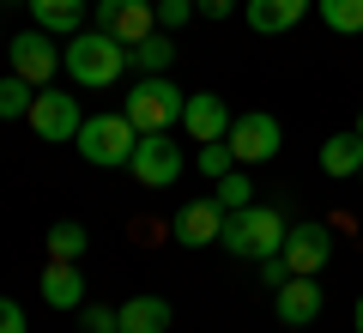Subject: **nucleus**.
I'll return each mask as SVG.
<instances>
[{
	"label": "nucleus",
	"mask_w": 363,
	"mask_h": 333,
	"mask_svg": "<svg viewBox=\"0 0 363 333\" xmlns=\"http://www.w3.org/2000/svg\"><path fill=\"white\" fill-rule=\"evenodd\" d=\"M61 61H67V73H73V85L104 91V85H116V79L128 73V43L109 37V31H79V37H67Z\"/></svg>",
	"instance_id": "f257e3e1"
},
{
	"label": "nucleus",
	"mask_w": 363,
	"mask_h": 333,
	"mask_svg": "<svg viewBox=\"0 0 363 333\" xmlns=\"http://www.w3.org/2000/svg\"><path fill=\"white\" fill-rule=\"evenodd\" d=\"M30 103H37V85H30V79H18V73L0 79V121H25Z\"/></svg>",
	"instance_id": "aec40b11"
},
{
	"label": "nucleus",
	"mask_w": 363,
	"mask_h": 333,
	"mask_svg": "<svg viewBox=\"0 0 363 333\" xmlns=\"http://www.w3.org/2000/svg\"><path fill=\"white\" fill-rule=\"evenodd\" d=\"M357 140H363V109H357Z\"/></svg>",
	"instance_id": "7c9ffc66"
},
{
	"label": "nucleus",
	"mask_w": 363,
	"mask_h": 333,
	"mask_svg": "<svg viewBox=\"0 0 363 333\" xmlns=\"http://www.w3.org/2000/svg\"><path fill=\"white\" fill-rule=\"evenodd\" d=\"M260 267V285H267V291H279V285L291 279V267H285V255H267V261H255Z\"/></svg>",
	"instance_id": "bb28decb"
},
{
	"label": "nucleus",
	"mask_w": 363,
	"mask_h": 333,
	"mask_svg": "<svg viewBox=\"0 0 363 333\" xmlns=\"http://www.w3.org/2000/svg\"><path fill=\"white\" fill-rule=\"evenodd\" d=\"M152 6H157V31H182L188 18L200 13L194 0H152Z\"/></svg>",
	"instance_id": "393cba45"
},
{
	"label": "nucleus",
	"mask_w": 363,
	"mask_h": 333,
	"mask_svg": "<svg viewBox=\"0 0 363 333\" xmlns=\"http://www.w3.org/2000/svg\"><path fill=\"white\" fill-rule=\"evenodd\" d=\"M30 133L37 140H49V146H73L79 140V128H85V116H79V97H67V91H55V85H43L37 91V103H30Z\"/></svg>",
	"instance_id": "39448f33"
},
{
	"label": "nucleus",
	"mask_w": 363,
	"mask_h": 333,
	"mask_svg": "<svg viewBox=\"0 0 363 333\" xmlns=\"http://www.w3.org/2000/svg\"><path fill=\"white\" fill-rule=\"evenodd\" d=\"M79 255H85V224H73V218L49 224V261H79Z\"/></svg>",
	"instance_id": "5701e85b"
},
{
	"label": "nucleus",
	"mask_w": 363,
	"mask_h": 333,
	"mask_svg": "<svg viewBox=\"0 0 363 333\" xmlns=\"http://www.w3.org/2000/svg\"><path fill=\"white\" fill-rule=\"evenodd\" d=\"M43 303L49 309H85V279H79V261H49L37 279Z\"/></svg>",
	"instance_id": "2eb2a0df"
},
{
	"label": "nucleus",
	"mask_w": 363,
	"mask_h": 333,
	"mask_svg": "<svg viewBox=\"0 0 363 333\" xmlns=\"http://www.w3.org/2000/svg\"><path fill=\"white\" fill-rule=\"evenodd\" d=\"M182 109H188V91L169 85V73L140 79V85L128 91V103H121V116H128L140 133H169V128H182Z\"/></svg>",
	"instance_id": "7ed1b4c3"
},
{
	"label": "nucleus",
	"mask_w": 363,
	"mask_h": 333,
	"mask_svg": "<svg viewBox=\"0 0 363 333\" xmlns=\"http://www.w3.org/2000/svg\"><path fill=\"white\" fill-rule=\"evenodd\" d=\"M25 6H30V18H37V31H49V37H79L91 0H25Z\"/></svg>",
	"instance_id": "f3484780"
},
{
	"label": "nucleus",
	"mask_w": 363,
	"mask_h": 333,
	"mask_svg": "<svg viewBox=\"0 0 363 333\" xmlns=\"http://www.w3.org/2000/svg\"><path fill=\"white\" fill-rule=\"evenodd\" d=\"M169 55H176V43H169L164 31H152L145 43H133V49H128V67L140 79H152V73H164V67H169Z\"/></svg>",
	"instance_id": "6ab92c4d"
},
{
	"label": "nucleus",
	"mask_w": 363,
	"mask_h": 333,
	"mask_svg": "<svg viewBox=\"0 0 363 333\" xmlns=\"http://www.w3.org/2000/svg\"><path fill=\"white\" fill-rule=\"evenodd\" d=\"M194 164H200V176H206V182H218V176H230V170H236V152H230V140H212V146H200Z\"/></svg>",
	"instance_id": "b1692460"
},
{
	"label": "nucleus",
	"mask_w": 363,
	"mask_h": 333,
	"mask_svg": "<svg viewBox=\"0 0 363 333\" xmlns=\"http://www.w3.org/2000/svg\"><path fill=\"white\" fill-rule=\"evenodd\" d=\"M194 6H200V13H206V18H230L236 6H242V0H194Z\"/></svg>",
	"instance_id": "c85d7f7f"
},
{
	"label": "nucleus",
	"mask_w": 363,
	"mask_h": 333,
	"mask_svg": "<svg viewBox=\"0 0 363 333\" xmlns=\"http://www.w3.org/2000/svg\"><path fill=\"white\" fill-rule=\"evenodd\" d=\"M79 321H85V333H121V315L109 303H85V309H79Z\"/></svg>",
	"instance_id": "a878e982"
},
{
	"label": "nucleus",
	"mask_w": 363,
	"mask_h": 333,
	"mask_svg": "<svg viewBox=\"0 0 363 333\" xmlns=\"http://www.w3.org/2000/svg\"><path fill=\"white\" fill-rule=\"evenodd\" d=\"M357 182H363V170H357Z\"/></svg>",
	"instance_id": "2f4dec72"
},
{
	"label": "nucleus",
	"mask_w": 363,
	"mask_h": 333,
	"mask_svg": "<svg viewBox=\"0 0 363 333\" xmlns=\"http://www.w3.org/2000/svg\"><path fill=\"white\" fill-rule=\"evenodd\" d=\"M321 170L339 176V182L357 176V170H363V140H357V133H333V140H321Z\"/></svg>",
	"instance_id": "a211bd4d"
},
{
	"label": "nucleus",
	"mask_w": 363,
	"mask_h": 333,
	"mask_svg": "<svg viewBox=\"0 0 363 333\" xmlns=\"http://www.w3.org/2000/svg\"><path fill=\"white\" fill-rule=\"evenodd\" d=\"M309 6L315 0H242V18H248V31H260V37H285L291 25H303Z\"/></svg>",
	"instance_id": "4468645a"
},
{
	"label": "nucleus",
	"mask_w": 363,
	"mask_h": 333,
	"mask_svg": "<svg viewBox=\"0 0 363 333\" xmlns=\"http://www.w3.org/2000/svg\"><path fill=\"white\" fill-rule=\"evenodd\" d=\"M79 158L97 170H128L133 164V146H140V128H133L121 109H109V116H85V128H79Z\"/></svg>",
	"instance_id": "20e7f679"
},
{
	"label": "nucleus",
	"mask_w": 363,
	"mask_h": 333,
	"mask_svg": "<svg viewBox=\"0 0 363 333\" xmlns=\"http://www.w3.org/2000/svg\"><path fill=\"white\" fill-rule=\"evenodd\" d=\"M230 103L218 97V91H194L188 97V109H182V128H188V140L194 146H212V140H230Z\"/></svg>",
	"instance_id": "f8f14e48"
},
{
	"label": "nucleus",
	"mask_w": 363,
	"mask_h": 333,
	"mask_svg": "<svg viewBox=\"0 0 363 333\" xmlns=\"http://www.w3.org/2000/svg\"><path fill=\"white\" fill-rule=\"evenodd\" d=\"M61 67H67V61H61V43H55L49 31H18V37H13V73L30 79L37 91L49 85Z\"/></svg>",
	"instance_id": "1a4fd4ad"
},
{
	"label": "nucleus",
	"mask_w": 363,
	"mask_h": 333,
	"mask_svg": "<svg viewBox=\"0 0 363 333\" xmlns=\"http://www.w3.org/2000/svg\"><path fill=\"white\" fill-rule=\"evenodd\" d=\"M121 315V333H169V321H176V309L164 303V297H128V303L116 309Z\"/></svg>",
	"instance_id": "dca6fc26"
},
{
	"label": "nucleus",
	"mask_w": 363,
	"mask_h": 333,
	"mask_svg": "<svg viewBox=\"0 0 363 333\" xmlns=\"http://www.w3.org/2000/svg\"><path fill=\"white\" fill-rule=\"evenodd\" d=\"M0 333H30L25 327V309H18L13 297H0Z\"/></svg>",
	"instance_id": "cd10ccee"
},
{
	"label": "nucleus",
	"mask_w": 363,
	"mask_h": 333,
	"mask_svg": "<svg viewBox=\"0 0 363 333\" xmlns=\"http://www.w3.org/2000/svg\"><path fill=\"white\" fill-rule=\"evenodd\" d=\"M315 13H321V25L339 31V37H357L363 31V0H315Z\"/></svg>",
	"instance_id": "412c9836"
},
{
	"label": "nucleus",
	"mask_w": 363,
	"mask_h": 333,
	"mask_svg": "<svg viewBox=\"0 0 363 333\" xmlns=\"http://www.w3.org/2000/svg\"><path fill=\"white\" fill-rule=\"evenodd\" d=\"M321 303H327V291L309 279V273H291V279L272 291V315L285 321V327H309V321H321Z\"/></svg>",
	"instance_id": "9b49d317"
},
{
	"label": "nucleus",
	"mask_w": 363,
	"mask_h": 333,
	"mask_svg": "<svg viewBox=\"0 0 363 333\" xmlns=\"http://www.w3.org/2000/svg\"><path fill=\"white\" fill-rule=\"evenodd\" d=\"M212 200H218L224 212H242V206H255V188H248V176H242V164H236L230 176H218V182H212Z\"/></svg>",
	"instance_id": "4be33fe9"
},
{
	"label": "nucleus",
	"mask_w": 363,
	"mask_h": 333,
	"mask_svg": "<svg viewBox=\"0 0 363 333\" xmlns=\"http://www.w3.org/2000/svg\"><path fill=\"white\" fill-rule=\"evenodd\" d=\"M285 236H291V224H285L279 206H242V212L224 218V236H218V243L230 249V255H242V261H267V255L285 249Z\"/></svg>",
	"instance_id": "f03ea898"
},
{
	"label": "nucleus",
	"mask_w": 363,
	"mask_h": 333,
	"mask_svg": "<svg viewBox=\"0 0 363 333\" xmlns=\"http://www.w3.org/2000/svg\"><path fill=\"white\" fill-rule=\"evenodd\" d=\"M279 146H285V128H279V116H267V109H248V116L230 121L236 164H267V158H279Z\"/></svg>",
	"instance_id": "0eeeda50"
},
{
	"label": "nucleus",
	"mask_w": 363,
	"mask_h": 333,
	"mask_svg": "<svg viewBox=\"0 0 363 333\" xmlns=\"http://www.w3.org/2000/svg\"><path fill=\"white\" fill-rule=\"evenodd\" d=\"M91 18H97V31L121 37L128 49L157 31V6H152V0H91Z\"/></svg>",
	"instance_id": "6e6552de"
},
{
	"label": "nucleus",
	"mask_w": 363,
	"mask_h": 333,
	"mask_svg": "<svg viewBox=\"0 0 363 333\" xmlns=\"http://www.w3.org/2000/svg\"><path fill=\"white\" fill-rule=\"evenodd\" d=\"M224 218H230V212H224V206L206 194V200H188V206H182L169 231H176V243H188V249H206V243H218V236H224Z\"/></svg>",
	"instance_id": "ddd939ff"
},
{
	"label": "nucleus",
	"mask_w": 363,
	"mask_h": 333,
	"mask_svg": "<svg viewBox=\"0 0 363 333\" xmlns=\"http://www.w3.org/2000/svg\"><path fill=\"white\" fill-rule=\"evenodd\" d=\"M351 321H357V333H363V297H357V309H351Z\"/></svg>",
	"instance_id": "c756f323"
},
{
	"label": "nucleus",
	"mask_w": 363,
	"mask_h": 333,
	"mask_svg": "<svg viewBox=\"0 0 363 333\" xmlns=\"http://www.w3.org/2000/svg\"><path fill=\"white\" fill-rule=\"evenodd\" d=\"M279 255H285L291 273H309V279H315V273L333 261V231H327L321 218H303V224H291V236H285Z\"/></svg>",
	"instance_id": "9d476101"
},
{
	"label": "nucleus",
	"mask_w": 363,
	"mask_h": 333,
	"mask_svg": "<svg viewBox=\"0 0 363 333\" xmlns=\"http://www.w3.org/2000/svg\"><path fill=\"white\" fill-rule=\"evenodd\" d=\"M128 170H133V182H140V188H169V182L188 170V158H182V146L169 140V133H140Z\"/></svg>",
	"instance_id": "423d86ee"
}]
</instances>
